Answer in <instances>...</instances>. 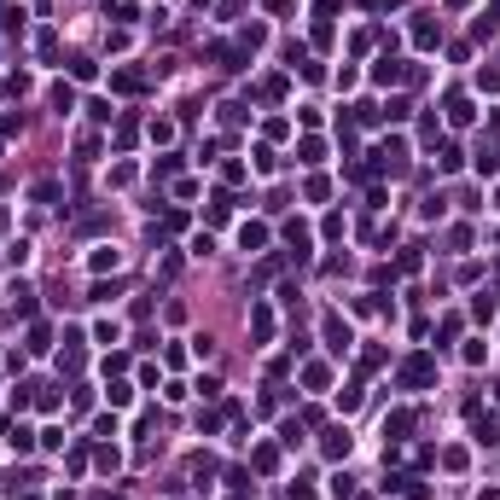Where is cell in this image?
Segmentation results:
<instances>
[{"label":"cell","instance_id":"1","mask_svg":"<svg viewBox=\"0 0 500 500\" xmlns=\"http://www.w3.org/2000/svg\"><path fill=\"white\" fill-rule=\"evenodd\" d=\"M430 373H437V366H430V355H413V361L401 366V384H408V390H419V384H430Z\"/></svg>","mask_w":500,"mask_h":500},{"label":"cell","instance_id":"2","mask_svg":"<svg viewBox=\"0 0 500 500\" xmlns=\"http://www.w3.org/2000/svg\"><path fill=\"white\" fill-rule=\"evenodd\" d=\"M326 349H332V355H349V326H344L337 314L326 320Z\"/></svg>","mask_w":500,"mask_h":500},{"label":"cell","instance_id":"3","mask_svg":"<svg viewBox=\"0 0 500 500\" xmlns=\"http://www.w3.org/2000/svg\"><path fill=\"white\" fill-rule=\"evenodd\" d=\"M111 88H117V93H140V88H146V76H140V70H117V76H111Z\"/></svg>","mask_w":500,"mask_h":500},{"label":"cell","instance_id":"4","mask_svg":"<svg viewBox=\"0 0 500 500\" xmlns=\"http://www.w3.org/2000/svg\"><path fill=\"white\" fill-rule=\"evenodd\" d=\"M471 117H477V111H471V99H448V122H454V128H465Z\"/></svg>","mask_w":500,"mask_h":500},{"label":"cell","instance_id":"5","mask_svg":"<svg viewBox=\"0 0 500 500\" xmlns=\"http://www.w3.org/2000/svg\"><path fill=\"white\" fill-rule=\"evenodd\" d=\"M413 41H419V47H437V24H430V18H413Z\"/></svg>","mask_w":500,"mask_h":500},{"label":"cell","instance_id":"6","mask_svg":"<svg viewBox=\"0 0 500 500\" xmlns=\"http://www.w3.org/2000/svg\"><path fill=\"white\" fill-rule=\"evenodd\" d=\"M326 454H332V460L349 454V430H326Z\"/></svg>","mask_w":500,"mask_h":500},{"label":"cell","instance_id":"7","mask_svg":"<svg viewBox=\"0 0 500 500\" xmlns=\"http://www.w3.org/2000/svg\"><path fill=\"white\" fill-rule=\"evenodd\" d=\"M373 76H378V82H401V64H396V58H378Z\"/></svg>","mask_w":500,"mask_h":500},{"label":"cell","instance_id":"8","mask_svg":"<svg viewBox=\"0 0 500 500\" xmlns=\"http://www.w3.org/2000/svg\"><path fill=\"white\" fill-rule=\"evenodd\" d=\"M239 239H245V250H262V245H268V227H245Z\"/></svg>","mask_w":500,"mask_h":500},{"label":"cell","instance_id":"9","mask_svg":"<svg viewBox=\"0 0 500 500\" xmlns=\"http://www.w3.org/2000/svg\"><path fill=\"white\" fill-rule=\"evenodd\" d=\"M250 332H256V337H268V332H273V314H268V309H256V314H250Z\"/></svg>","mask_w":500,"mask_h":500},{"label":"cell","instance_id":"10","mask_svg":"<svg viewBox=\"0 0 500 500\" xmlns=\"http://www.w3.org/2000/svg\"><path fill=\"white\" fill-rule=\"evenodd\" d=\"M297 157H303V163H320V157H326V146H320V140H303Z\"/></svg>","mask_w":500,"mask_h":500}]
</instances>
